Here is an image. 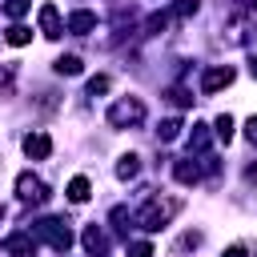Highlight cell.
<instances>
[{
  "mask_svg": "<svg viewBox=\"0 0 257 257\" xmlns=\"http://www.w3.org/2000/svg\"><path fill=\"white\" fill-rule=\"evenodd\" d=\"M96 92H108V76H92L88 80V96H96Z\"/></svg>",
  "mask_w": 257,
  "mask_h": 257,
  "instance_id": "20",
  "label": "cell"
},
{
  "mask_svg": "<svg viewBox=\"0 0 257 257\" xmlns=\"http://www.w3.org/2000/svg\"><path fill=\"white\" fill-rule=\"evenodd\" d=\"M52 68H56V72H60V76H76V72H80V68H84V64H80V56H60V60H56V64H52Z\"/></svg>",
  "mask_w": 257,
  "mask_h": 257,
  "instance_id": "14",
  "label": "cell"
},
{
  "mask_svg": "<svg viewBox=\"0 0 257 257\" xmlns=\"http://www.w3.org/2000/svg\"><path fill=\"white\" fill-rule=\"evenodd\" d=\"M24 153H28L32 161H44V157L52 153V141H48L44 133H28V137H24Z\"/></svg>",
  "mask_w": 257,
  "mask_h": 257,
  "instance_id": "7",
  "label": "cell"
},
{
  "mask_svg": "<svg viewBox=\"0 0 257 257\" xmlns=\"http://www.w3.org/2000/svg\"><path fill=\"white\" fill-rule=\"evenodd\" d=\"M128 257H153V245L149 241H137V245H128Z\"/></svg>",
  "mask_w": 257,
  "mask_h": 257,
  "instance_id": "21",
  "label": "cell"
},
{
  "mask_svg": "<svg viewBox=\"0 0 257 257\" xmlns=\"http://www.w3.org/2000/svg\"><path fill=\"white\" fill-rule=\"evenodd\" d=\"M84 245H88V249H100V229H96V225L84 229Z\"/></svg>",
  "mask_w": 257,
  "mask_h": 257,
  "instance_id": "22",
  "label": "cell"
},
{
  "mask_svg": "<svg viewBox=\"0 0 257 257\" xmlns=\"http://www.w3.org/2000/svg\"><path fill=\"white\" fill-rule=\"evenodd\" d=\"M145 116V104L137 100V96H120L112 108H108V124H116V128H124V124H137Z\"/></svg>",
  "mask_w": 257,
  "mask_h": 257,
  "instance_id": "2",
  "label": "cell"
},
{
  "mask_svg": "<svg viewBox=\"0 0 257 257\" xmlns=\"http://www.w3.org/2000/svg\"><path fill=\"white\" fill-rule=\"evenodd\" d=\"M92 28H96V16H92V12H84V8H80V12H72V16H68V32L84 36V32H92Z\"/></svg>",
  "mask_w": 257,
  "mask_h": 257,
  "instance_id": "8",
  "label": "cell"
},
{
  "mask_svg": "<svg viewBox=\"0 0 257 257\" xmlns=\"http://www.w3.org/2000/svg\"><path fill=\"white\" fill-rule=\"evenodd\" d=\"M253 4H257V0H253Z\"/></svg>",
  "mask_w": 257,
  "mask_h": 257,
  "instance_id": "28",
  "label": "cell"
},
{
  "mask_svg": "<svg viewBox=\"0 0 257 257\" xmlns=\"http://www.w3.org/2000/svg\"><path fill=\"white\" fill-rule=\"evenodd\" d=\"M28 4H32V0H8V4H4V12H8L12 20H20V16L28 12Z\"/></svg>",
  "mask_w": 257,
  "mask_h": 257,
  "instance_id": "18",
  "label": "cell"
},
{
  "mask_svg": "<svg viewBox=\"0 0 257 257\" xmlns=\"http://www.w3.org/2000/svg\"><path fill=\"white\" fill-rule=\"evenodd\" d=\"M4 249H8V253H16V257H28V253L36 249V241H32L28 233H12V237L4 241Z\"/></svg>",
  "mask_w": 257,
  "mask_h": 257,
  "instance_id": "9",
  "label": "cell"
},
{
  "mask_svg": "<svg viewBox=\"0 0 257 257\" xmlns=\"http://www.w3.org/2000/svg\"><path fill=\"white\" fill-rule=\"evenodd\" d=\"M217 137H221L225 145L233 141V116H229V112H225V116H217Z\"/></svg>",
  "mask_w": 257,
  "mask_h": 257,
  "instance_id": "17",
  "label": "cell"
},
{
  "mask_svg": "<svg viewBox=\"0 0 257 257\" xmlns=\"http://www.w3.org/2000/svg\"><path fill=\"white\" fill-rule=\"evenodd\" d=\"M36 233H40V237H44V241H48L52 249H60V253H64V249L72 245V233H68V225H64V221H56V217L40 221V225H36Z\"/></svg>",
  "mask_w": 257,
  "mask_h": 257,
  "instance_id": "3",
  "label": "cell"
},
{
  "mask_svg": "<svg viewBox=\"0 0 257 257\" xmlns=\"http://www.w3.org/2000/svg\"><path fill=\"white\" fill-rule=\"evenodd\" d=\"M137 173H141V161H137L133 153H128V157H120V165H116V177H120V181H128V177H137Z\"/></svg>",
  "mask_w": 257,
  "mask_h": 257,
  "instance_id": "15",
  "label": "cell"
},
{
  "mask_svg": "<svg viewBox=\"0 0 257 257\" xmlns=\"http://www.w3.org/2000/svg\"><path fill=\"white\" fill-rule=\"evenodd\" d=\"M173 173H177V181H181V185H197V181H201V169H197L193 161H177V165H173Z\"/></svg>",
  "mask_w": 257,
  "mask_h": 257,
  "instance_id": "10",
  "label": "cell"
},
{
  "mask_svg": "<svg viewBox=\"0 0 257 257\" xmlns=\"http://www.w3.org/2000/svg\"><path fill=\"white\" fill-rule=\"evenodd\" d=\"M253 76H257V60H253Z\"/></svg>",
  "mask_w": 257,
  "mask_h": 257,
  "instance_id": "26",
  "label": "cell"
},
{
  "mask_svg": "<svg viewBox=\"0 0 257 257\" xmlns=\"http://www.w3.org/2000/svg\"><path fill=\"white\" fill-rule=\"evenodd\" d=\"M189 12H197V0H177V4H173V16H177V20L189 16Z\"/></svg>",
  "mask_w": 257,
  "mask_h": 257,
  "instance_id": "19",
  "label": "cell"
},
{
  "mask_svg": "<svg viewBox=\"0 0 257 257\" xmlns=\"http://www.w3.org/2000/svg\"><path fill=\"white\" fill-rule=\"evenodd\" d=\"M40 32H44L48 40H56V36L64 32V24H60V12H56V4H40Z\"/></svg>",
  "mask_w": 257,
  "mask_h": 257,
  "instance_id": "6",
  "label": "cell"
},
{
  "mask_svg": "<svg viewBox=\"0 0 257 257\" xmlns=\"http://www.w3.org/2000/svg\"><path fill=\"white\" fill-rule=\"evenodd\" d=\"M221 257H249V253H245V245H229Z\"/></svg>",
  "mask_w": 257,
  "mask_h": 257,
  "instance_id": "25",
  "label": "cell"
},
{
  "mask_svg": "<svg viewBox=\"0 0 257 257\" xmlns=\"http://www.w3.org/2000/svg\"><path fill=\"white\" fill-rule=\"evenodd\" d=\"M157 137H161V141H177V137H181V120H165V124L157 128Z\"/></svg>",
  "mask_w": 257,
  "mask_h": 257,
  "instance_id": "16",
  "label": "cell"
},
{
  "mask_svg": "<svg viewBox=\"0 0 257 257\" xmlns=\"http://www.w3.org/2000/svg\"><path fill=\"white\" fill-rule=\"evenodd\" d=\"M189 149H193V153H205V149H209V128H205V124H193V133H189Z\"/></svg>",
  "mask_w": 257,
  "mask_h": 257,
  "instance_id": "12",
  "label": "cell"
},
{
  "mask_svg": "<svg viewBox=\"0 0 257 257\" xmlns=\"http://www.w3.org/2000/svg\"><path fill=\"white\" fill-rule=\"evenodd\" d=\"M0 221H4V209H0Z\"/></svg>",
  "mask_w": 257,
  "mask_h": 257,
  "instance_id": "27",
  "label": "cell"
},
{
  "mask_svg": "<svg viewBox=\"0 0 257 257\" xmlns=\"http://www.w3.org/2000/svg\"><path fill=\"white\" fill-rule=\"evenodd\" d=\"M233 84V68L229 64H217V68H205V76H201V92L209 96V92H221V88H229Z\"/></svg>",
  "mask_w": 257,
  "mask_h": 257,
  "instance_id": "4",
  "label": "cell"
},
{
  "mask_svg": "<svg viewBox=\"0 0 257 257\" xmlns=\"http://www.w3.org/2000/svg\"><path fill=\"white\" fill-rule=\"evenodd\" d=\"M4 40H8V44H16V48H24V44L32 40V28H24V24H12V28L4 32Z\"/></svg>",
  "mask_w": 257,
  "mask_h": 257,
  "instance_id": "11",
  "label": "cell"
},
{
  "mask_svg": "<svg viewBox=\"0 0 257 257\" xmlns=\"http://www.w3.org/2000/svg\"><path fill=\"white\" fill-rule=\"evenodd\" d=\"M68 201H76V205L88 201V177H72L68 181Z\"/></svg>",
  "mask_w": 257,
  "mask_h": 257,
  "instance_id": "13",
  "label": "cell"
},
{
  "mask_svg": "<svg viewBox=\"0 0 257 257\" xmlns=\"http://www.w3.org/2000/svg\"><path fill=\"white\" fill-rule=\"evenodd\" d=\"M245 137L257 145V116H249V120H245Z\"/></svg>",
  "mask_w": 257,
  "mask_h": 257,
  "instance_id": "23",
  "label": "cell"
},
{
  "mask_svg": "<svg viewBox=\"0 0 257 257\" xmlns=\"http://www.w3.org/2000/svg\"><path fill=\"white\" fill-rule=\"evenodd\" d=\"M169 96H173V100H177V104H189V100H193V96H189V92H185V88H173V92H169Z\"/></svg>",
  "mask_w": 257,
  "mask_h": 257,
  "instance_id": "24",
  "label": "cell"
},
{
  "mask_svg": "<svg viewBox=\"0 0 257 257\" xmlns=\"http://www.w3.org/2000/svg\"><path fill=\"white\" fill-rule=\"evenodd\" d=\"M177 209H181V201H177V197H173V201H161V197H153V201L141 209V217H137V221H141V229L157 233V229H165V225L173 221V213H177Z\"/></svg>",
  "mask_w": 257,
  "mask_h": 257,
  "instance_id": "1",
  "label": "cell"
},
{
  "mask_svg": "<svg viewBox=\"0 0 257 257\" xmlns=\"http://www.w3.org/2000/svg\"><path fill=\"white\" fill-rule=\"evenodd\" d=\"M16 193H20V201H36V205H40V201L48 197V185H44L40 177H32V173H20V177H16Z\"/></svg>",
  "mask_w": 257,
  "mask_h": 257,
  "instance_id": "5",
  "label": "cell"
}]
</instances>
